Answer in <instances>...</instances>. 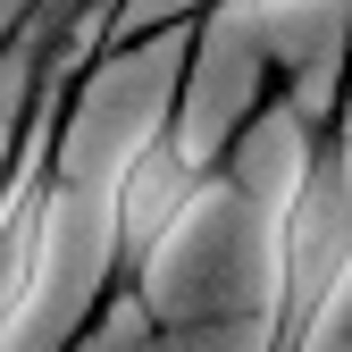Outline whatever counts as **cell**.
<instances>
[{"mask_svg":"<svg viewBox=\"0 0 352 352\" xmlns=\"http://www.w3.org/2000/svg\"><path fill=\"white\" fill-rule=\"evenodd\" d=\"M352 294V17L336 42V93L302 118L294 176L269 210V302L260 352H319Z\"/></svg>","mask_w":352,"mask_h":352,"instance_id":"obj_1","label":"cell"},{"mask_svg":"<svg viewBox=\"0 0 352 352\" xmlns=\"http://www.w3.org/2000/svg\"><path fill=\"white\" fill-rule=\"evenodd\" d=\"M269 9H311V0H193V25L218 34V25H243V17H269Z\"/></svg>","mask_w":352,"mask_h":352,"instance_id":"obj_2","label":"cell"}]
</instances>
